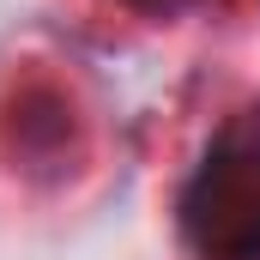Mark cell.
Returning a JSON list of instances; mask_svg holds the SVG:
<instances>
[{
	"label": "cell",
	"mask_w": 260,
	"mask_h": 260,
	"mask_svg": "<svg viewBox=\"0 0 260 260\" xmlns=\"http://www.w3.org/2000/svg\"><path fill=\"white\" fill-rule=\"evenodd\" d=\"M182 230L200 260H260V109L236 115L200 157Z\"/></svg>",
	"instance_id": "obj_1"
}]
</instances>
